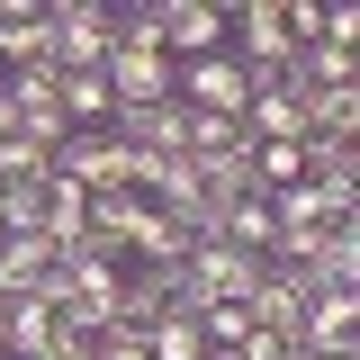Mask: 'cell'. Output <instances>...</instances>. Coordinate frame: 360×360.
I'll use <instances>...</instances> for the list:
<instances>
[{
	"mask_svg": "<svg viewBox=\"0 0 360 360\" xmlns=\"http://www.w3.org/2000/svg\"><path fill=\"white\" fill-rule=\"evenodd\" d=\"M45 18H54V72H108V54H117L108 0H45Z\"/></svg>",
	"mask_w": 360,
	"mask_h": 360,
	"instance_id": "cell-1",
	"label": "cell"
},
{
	"mask_svg": "<svg viewBox=\"0 0 360 360\" xmlns=\"http://www.w3.org/2000/svg\"><path fill=\"white\" fill-rule=\"evenodd\" d=\"M162 45L172 63H207L234 45V0H162Z\"/></svg>",
	"mask_w": 360,
	"mask_h": 360,
	"instance_id": "cell-2",
	"label": "cell"
},
{
	"mask_svg": "<svg viewBox=\"0 0 360 360\" xmlns=\"http://www.w3.org/2000/svg\"><path fill=\"white\" fill-rule=\"evenodd\" d=\"M54 180H72L90 198H117V189H135V153L117 135H72V144L54 153Z\"/></svg>",
	"mask_w": 360,
	"mask_h": 360,
	"instance_id": "cell-3",
	"label": "cell"
},
{
	"mask_svg": "<svg viewBox=\"0 0 360 360\" xmlns=\"http://www.w3.org/2000/svg\"><path fill=\"white\" fill-rule=\"evenodd\" d=\"M288 54H297L288 9L279 0H234V63L243 72H288Z\"/></svg>",
	"mask_w": 360,
	"mask_h": 360,
	"instance_id": "cell-4",
	"label": "cell"
},
{
	"mask_svg": "<svg viewBox=\"0 0 360 360\" xmlns=\"http://www.w3.org/2000/svg\"><path fill=\"white\" fill-rule=\"evenodd\" d=\"M180 108H198V117H243L252 108V72L234 63V45L207 54V63H180Z\"/></svg>",
	"mask_w": 360,
	"mask_h": 360,
	"instance_id": "cell-5",
	"label": "cell"
},
{
	"mask_svg": "<svg viewBox=\"0 0 360 360\" xmlns=\"http://www.w3.org/2000/svg\"><path fill=\"white\" fill-rule=\"evenodd\" d=\"M243 135H252V144H307V99L279 82V72H252V108H243Z\"/></svg>",
	"mask_w": 360,
	"mask_h": 360,
	"instance_id": "cell-6",
	"label": "cell"
},
{
	"mask_svg": "<svg viewBox=\"0 0 360 360\" xmlns=\"http://www.w3.org/2000/svg\"><path fill=\"white\" fill-rule=\"evenodd\" d=\"M0 63H9V72H45V63H54V18H45V0H0Z\"/></svg>",
	"mask_w": 360,
	"mask_h": 360,
	"instance_id": "cell-7",
	"label": "cell"
},
{
	"mask_svg": "<svg viewBox=\"0 0 360 360\" xmlns=\"http://www.w3.org/2000/svg\"><path fill=\"white\" fill-rule=\"evenodd\" d=\"M307 307H315V288H307L288 262H270L262 288H252V324H262V333H279V342H297V333H307Z\"/></svg>",
	"mask_w": 360,
	"mask_h": 360,
	"instance_id": "cell-8",
	"label": "cell"
},
{
	"mask_svg": "<svg viewBox=\"0 0 360 360\" xmlns=\"http://www.w3.org/2000/svg\"><path fill=\"white\" fill-rule=\"evenodd\" d=\"M108 90H117V108H153V99H180V63L172 54H108Z\"/></svg>",
	"mask_w": 360,
	"mask_h": 360,
	"instance_id": "cell-9",
	"label": "cell"
},
{
	"mask_svg": "<svg viewBox=\"0 0 360 360\" xmlns=\"http://www.w3.org/2000/svg\"><path fill=\"white\" fill-rule=\"evenodd\" d=\"M117 144L127 153H189V108L180 99H153V108H117Z\"/></svg>",
	"mask_w": 360,
	"mask_h": 360,
	"instance_id": "cell-10",
	"label": "cell"
},
{
	"mask_svg": "<svg viewBox=\"0 0 360 360\" xmlns=\"http://www.w3.org/2000/svg\"><path fill=\"white\" fill-rule=\"evenodd\" d=\"M54 262H63V243L54 234H9L0 243V297L18 307V297H37L45 279H54Z\"/></svg>",
	"mask_w": 360,
	"mask_h": 360,
	"instance_id": "cell-11",
	"label": "cell"
},
{
	"mask_svg": "<svg viewBox=\"0 0 360 360\" xmlns=\"http://www.w3.org/2000/svg\"><path fill=\"white\" fill-rule=\"evenodd\" d=\"M307 144H360V82L307 90Z\"/></svg>",
	"mask_w": 360,
	"mask_h": 360,
	"instance_id": "cell-12",
	"label": "cell"
},
{
	"mask_svg": "<svg viewBox=\"0 0 360 360\" xmlns=\"http://www.w3.org/2000/svg\"><path fill=\"white\" fill-rule=\"evenodd\" d=\"M63 117H72V135H108V127H117L108 72H63Z\"/></svg>",
	"mask_w": 360,
	"mask_h": 360,
	"instance_id": "cell-13",
	"label": "cell"
},
{
	"mask_svg": "<svg viewBox=\"0 0 360 360\" xmlns=\"http://www.w3.org/2000/svg\"><path fill=\"white\" fill-rule=\"evenodd\" d=\"M45 234H54V243L72 252V243L90 234V189H72V180H54V189H45Z\"/></svg>",
	"mask_w": 360,
	"mask_h": 360,
	"instance_id": "cell-14",
	"label": "cell"
},
{
	"mask_svg": "<svg viewBox=\"0 0 360 360\" xmlns=\"http://www.w3.org/2000/svg\"><path fill=\"white\" fill-rule=\"evenodd\" d=\"M45 189H54V180H18V189H0V225H9V234H45Z\"/></svg>",
	"mask_w": 360,
	"mask_h": 360,
	"instance_id": "cell-15",
	"label": "cell"
},
{
	"mask_svg": "<svg viewBox=\"0 0 360 360\" xmlns=\"http://www.w3.org/2000/svg\"><path fill=\"white\" fill-rule=\"evenodd\" d=\"M153 360H207V333H198L189 315H162V324H153Z\"/></svg>",
	"mask_w": 360,
	"mask_h": 360,
	"instance_id": "cell-16",
	"label": "cell"
},
{
	"mask_svg": "<svg viewBox=\"0 0 360 360\" xmlns=\"http://www.w3.org/2000/svg\"><path fill=\"white\" fill-rule=\"evenodd\" d=\"M99 360H153V333L144 324H108L99 333Z\"/></svg>",
	"mask_w": 360,
	"mask_h": 360,
	"instance_id": "cell-17",
	"label": "cell"
},
{
	"mask_svg": "<svg viewBox=\"0 0 360 360\" xmlns=\"http://www.w3.org/2000/svg\"><path fill=\"white\" fill-rule=\"evenodd\" d=\"M18 135V90H9V72H0V144Z\"/></svg>",
	"mask_w": 360,
	"mask_h": 360,
	"instance_id": "cell-18",
	"label": "cell"
},
{
	"mask_svg": "<svg viewBox=\"0 0 360 360\" xmlns=\"http://www.w3.org/2000/svg\"><path fill=\"white\" fill-rule=\"evenodd\" d=\"M243 360H288V342H279V333H252V342H243Z\"/></svg>",
	"mask_w": 360,
	"mask_h": 360,
	"instance_id": "cell-19",
	"label": "cell"
},
{
	"mask_svg": "<svg viewBox=\"0 0 360 360\" xmlns=\"http://www.w3.org/2000/svg\"><path fill=\"white\" fill-rule=\"evenodd\" d=\"M207 360H243V352H207Z\"/></svg>",
	"mask_w": 360,
	"mask_h": 360,
	"instance_id": "cell-20",
	"label": "cell"
},
{
	"mask_svg": "<svg viewBox=\"0 0 360 360\" xmlns=\"http://www.w3.org/2000/svg\"><path fill=\"white\" fill-rule=\"evenodd\" d=\"M0 243H9V225H0Z\"/></svg>",
	"mask_w": 360,
	"mask_h": 360,
	"instance_id": "cell-21",
	"label": "cell"
},
{
	"mask_svg": "<svg viewBox=\"0 0 360 360\" xmlns=\"http://www.w3.org/2000/svg\"><path fill=\"white\" fill-rule=\"evenodd\" d=\"M90 360H99V352H90Z\"/></svg>",
	"mask_w": 360,
	"mask_h": 360,
	"instance_id": "cell-22",
	"label": "cell"
}]
</instances>
